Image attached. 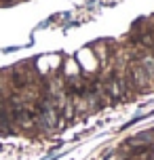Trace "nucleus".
I'll return each mask as SVG.
<instances>
[{
	"label": "nucleus",
	"instance_id": "obj_1",
	"mask_svg": "<svg viewBox=\"0 0 154 160\" xmlns=\"http://www.w3.org/2000/svg\"><path fill=\"white\" fill-rule=\"evenodd\" d=\"M127 84H129L127 88H133V91H148L150 88L148 78L139 63H131L127 68Z\"/></svg>",
	"mask_w": 154,
	"mask_h": 160
},
{
	"label": "nucleus",
	"instance_id": "obj_2",
	"mask_svg": "<svg viewBox=\"0 0 154 160\" xmlns=\"http://www.w3.org/2000/svg\"><path fill=\"white\" fill-rule=\"evenodd\" d=\"M137 63L141 65V70H144V74H146L148 84H154V55H144Z\"/></svg>",
	"mask_w": 154,
	"mask_h": 160
},
{
	"label": "nucleus",
	"instance_id": "obj_3",
	"mask_svg": "<svg viewBox=\"0 0 154 160\" xmlns=\"http://www.w3.org/2000/svg\"><path fill=\"white\" fill-rule=\"evenodd\" d=\"M150 141H152L150 133H141V135H135L133 139H129V141H127V145H129V148H137V145L141 148V145H148Z\"/></svg>",
	"mask_w": 154,
	"mask_h": 160
},
{
	"label": "nucleus",
	"instance_id": "obj_4",
	"mask_svg": "<svg viewBox=\"0 0 154 160\" xmlns=\"http://www.w3.org/2000/svg\"><path fill=\"white\" fill-rule=\"evenodd\" d=\"M135 40H137L139 44H144V47H148V48H152V47H154V34H152V32L139 34V36H137Z\"/></svg>",
	"mask_w": 154,
	"mask_h": 160
}]
</instances>
